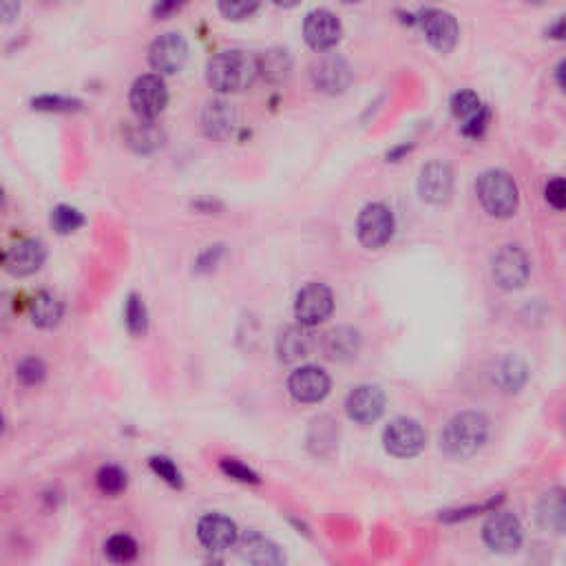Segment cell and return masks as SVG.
<instances>
[{
  "label": "cell",
  "instance_id": "cell-1",
  "mask_svg": "<svg viewBox=\"0 0 566 566\" xmlns=\"http://www.w3.org/2000/svg\"><path fill=\"white\" fill-rule=\"evenodd\" d=\"M489 438V418L483 412H461L445 425L440 447L452 458H469L485 447Z\"/></svg>",
  "mask_w": 566,
  "mask_h": 566
},
{
  "label": "cell",
  "instance_id": "cell-2",
  "mask_svg": "<svg viewBox=\"0 0 566 566\" xmlns=\"http://www.w3.org/2000/svg\"><path fill=\"white\" fill-rule=\"evenodd\" d=\"M260 75V58L246 51H221L208 62V82L220 93H237L251 87Z\"/></svg>",
  "mask_w": 566,
  "mask_h": 566
},
{
  "label": "cell",
  "instance_id": "cell-3",
  "mask_svg": "<svg viewBox=\"0 0 566 566\" xmlns=\"http://www.w3.org/2000/svg\"><path fill=\"white\" fill-rule=\"evenodd\" d=\"M476 195L485 211L498 220H507L518 211L520 195L514 177L505 171H485L476 182Z\"/></svg>",
  "mask_w": 566,
  "mask_h": 566
},
{
  "label": "cell",
  "instance_id": "cell-4",
  "mask_svg": "<svg viewBox=\"0 0 566 566\" xmlns=\"http://www.w3.org/2000/svg\"><path fill=\"white\" fill-rule=\"evenodd\" d=\"M396 221L385 204H368L356 220L359 242L369 251H378L394 237Z\"/></svg>",
  "mask_w": 566,
  "mask_h": 566
},
{
  "label": "cell",
  "instance_id": "cell-5",
  "mask_svg": "<svg viewBox=\"0 0 566 566\" xmlns=\"http://www.w3.org/2000/svg\"><path fill=\"white\" fill-rule=\"evenodd\" d=\"M383 445L387 454L396 458H414L425 449L427 434L414 418H394L383 431Z\"/></svg>",
  "mask_w": 566,
  "mask_h": 566
},
{
  "label": "cell",
  "instance_id": "cell-6",
  "mask_svg": "<svg viewBox=\"0 0 566 566\" xmlns=\"http://www.w3.org/2000/svg\"><path fill=\"white\" fill-rule=\"evenodd\" d=\"M128 105L137 118L155 120L168 105V91L159 74H146L133 82Z\"/></svg>",
  "mask_w": 566,
  "mask_h": 566
},
{
  "label": "cell",
  "instance_id": "cell-7",
  "mask_svg": "<svg viewBox=\"0 0 566 566\" xmlns=\"http://www.w3.org/2000/svg\"><path fill=\"white\" fill-rule=\"evenodd\" d=\"M531 264L524 255L523 248L505 246L493 255L492 260V277L498 288L502 290H520L527 283Z\"/></svg>",
  "mask_w": 566,
  "mask_h": 566
},
{
  "label": "cell",
  "instance_id": "cell-8",
  "mask_svg": "<svg viewBox=\"0 0 566 566\" xmlns=\"http://www.w3.org/2000/svg\"><path fill=\"white\" fill-rule=\"evenodd\" d=\"M483 540L496 554H511L518 551L524 540L523 523L514 514L507 511H493L492 518L483 527Z\"/></svg>",
  "mask_w": 566,
  "mask_h": 566
},
{
  "label": "cell",
  "instance_id": "cell-9",
  "mask_svg": "<svg viewBox=\"0 0 566 566\" xmlns=\"http://www.w3.org/2000/svg\"><path fill=\"white\" fill-rule=\"evenodd\" d=\"M334 310V294L325 283H307L299 290L294 299V316L299 323L319 325L321 321L328 319Z\"/></svg>",
  "mask_w": 566,
  "mask_h": 566
},
{
  "label": "cell",
  "instance_id": "cell-10",
  "mask_svg": "<svg viewBox=\"0 0 566 566\" xmlns=\"http://www.w3.org/2000/svg\"><path fill=\"white\" fill-rule=\"evenodd\" d=\"M449 106H452L454 118L462 124V136L474 137V140L483 137V133L489 127V120H492V113H489L487 105H483L478 93L467 91V89L454 93Z\"/></svg>",
  "mask_w": 566,
  "mask_h": 566
},
{
  "label": "cell",
  "instance_id": "cell-11",
  "mask_svg": "<svg viewBox=\"0 0 566 566\" xmlns=\"http://www.w3.org/2000/svg\"><path fill=\"white\" fill-rule=\"evenodd\" d=\"M189 58V44L182 34H164L149 47V62L159 75L180 74Z\"/></svg>",
  "mask_w": 566,
  "mask_h": 566
},
{
  "label": "cell",
  "instance_id": "cell-12",
  "mask_svg": "<svg viewBox=\"0 0 566 566\" xmlns=\"http://www.w3.org/2000/svg\"><path fill=\"white\" fill-rule=\"evenodd\" d=\"M416 22L421 25L427 43L440 53H449L458 43V22L452 13L440 9H425L418 13Z\"/></svg>",
  "mask_w": 566,
  "mask_h": 566
},
{
  "label": "cell",
  "instance_id": "cell-13",
  "mask_svg": "<svg viewBox=\"0 0 566 566\" xmlns=\"http://www.w3.org/2000/svg\"><path fill=\"white\" fill-rule=\"evenodd\" d=\"M330 376L325 369L316 368V365H306L290 374L288 378V392L297 403H321L325 396L330 394Z\"/></svg>",
  "mask_w": 566,
  "mask_h": 566
},
{
  "label": "cell",
  "instance_id": "cell-14",
  "mask_svg": "<svg viewBox=\"0 0 566 566\" xmlns=\"http://www.w3.org/2000/svg\"><path fill=\"white\" fill-rule=\"evenodd\" d=\"M345 412L359 425H372L385 412V394L376 385H359L347 394Z\"/></svg>",
  "mask_w": 566,
  "mask_h": 566
},
{
  "label": "cell",
  "instance_id": "cell-15",
  "mask_svg": "<svg viewBox=\"0 0 566 566\" xmlns=\"http://www.w3.org/2000/svg\"><path fill=\"white\" fill-rule=\"evenodd\" d=\"M341 20L332 12H328V9H316V12L307 13L306 22H303L306 43L314 51H328V49L337 47L338 40H341Z\"/></svg>",
  "mask_w": 566,
  "mask_h": 566
},
{
  "label": "cell",
  "instance_id": "cell-16",
  "mask_svg": "<svg viewBox=\"0 0 566 566\" xmlns=\"http://www.w3.org/2000/svg\"><path fill=\"white\" fill-rule=\"evenodd\" d=\"M312 82L319 91L330 93V96H337L343 93L352 82V69L341 56H330L319 58V60L312 65Z\"/></svg>",
  "mask_w": 566,
  "mask_h": 566
},
{
  "label": "cell",
  "instance_id": "cell-17",
  "mask_svg": "<svg viewBox=\"0 0 566 566\" xmlns=\"http://www.w3.org/2000/svg\"><path fill=\"white\" fill-rule=\"evenodd\" d=\"M44 257L47 252H44L43 244L35 239H20L4 252V270L13 277H29L43 268Z\"/></svg>",
  "mask_w": 566,
  "mask_h": 566
},
{
  "label": "cell",
  "instance_id": "cell-18",
  "mask_svg": "<svg viewBox=\"0 0 566 566\" xmlns=\"http://www.w3.org/2000/svg\"><path fill=\"white\" fill-rule=\"evenodd\" d=\"M418 193L430 204L449 202L454 193V171L443 162H431L423 167L418 177Z\"/></svg>",
  "mask_w": 566,
  "mask_h": 566
},
{
  "label": "cell",
  "instance_id": "cell-19",
  "mask_svg": "<svg viewBox=\"0 0 566 566\" xmlns=\"http://www.w3.org/2000/svg\"><path fill=\"white\" fill-rule=\"evenodd\" d=\"M198 538L208 551H226L237 545V527L221 514H208L199 518Z\"/></svg>",
  "mask_w": 566,
  "mask_h": 566
},
{
  "label": "cell",
  "instance_id": "cell-20",
  "mask_svg": "<svg viewBox=\"0 0 566 566\" xmlns=\"http://www.w3.org/2000/svg\"><path fill=\"white\" fill-rule=\"evenodd\" d=\"M536 518L542 529L564 536L566 533V489H551L542 493L536 507Z\"/></svg>",
  "mask_w": 566,
  "mask_h": 566
},
{
  "label": "cell",
  "instance_id": "cell-21",
  "mask_svg": "<svg viewBox=\"0 0 566 566\" xmlns=\"http://www.w3.org/2000/svg\"><path fill=\"white\" fill-rule=\"evenodd\" d=\"M312 345H314V341H312L307 325H288L277 337V356L283 363H297V361L310 354Z\"/></svg>",
  "mask_w": 566,
  "mask_h": 566
},
{
  "label": "cell",
  "instance_id": "cell-22",
  "mask_svg": "<svg viewBox=\"0 0 566 566\" xmlns=\"http://www.w3.org/2000/svg\"><path fill=\"white\" fill-rule=\"evenodd\" d=\"M122 133L127 144L131 146L133 151H137V153H153V151H158L164 142L162 128H159L153 120L137 118V115L136 120L124 124Z\"/></svg>",
  "mask_w": 566,
  "mask_h": 566
},
{
  "label": "cell",
  "instance_id": "cell-23",
  "mask_svg": "<svg viewBox=\"0 0 566 566\" xmlns=\"http://www.w3.org/2000/svg\"><path fill=\"white\" fill-rule=\"evenodd\" d=\"M237 554L251 564H282L285 560L279 547L260 533H246L237 538Z\"/></svg>",
  "mask_w": 566,
  "mask_h": 566
},
{
  "label": "cell",
  "instance_id": "cell-24",
  "mask_svg": "<svg viewBox=\"0 0 566 566\" xmlns=\"http://www.w3.org/2000/svg\"><path fill=\"white\" fill-rule=\"evenodd\" d=\"M361 350V334L354 328H334L325 334L323 352L332 361L354 359Z\"/></svg>",
  "mask_w": 566,
  "mask_h": 566
},
{
  "label": "cell",
  "instance_id": "cell-25",
  "mask_svg": "<svg viewBox=\"0 0 566 566\" xmlns=\"http://www.w3.org/2000/svg\"><path fill=\"white\" fill-rule=\"evenodd\" d=\"M338 445V427L330 416H319L307 430V447L316 456H330Z\"/></svg>",
  "mask_w": 566,
  "mask_h": 566
},
{
  "label": "cell",
  "instance_id": "cell-26",
  "mask_svg": "<svg viewBox=\"0 0 566 566\" xmlns=\"http://www.w3.org/2000/svg\"><path fill=\"white\" fill-rule=\"evenodd\" d=\"M529 378V369L524 365L523 359L518 356H505L500 363L496 365V372H493V383L500 387L502 392H520V387L527 383Z\"/></svg>",
  "mask_w": 566,
  "mask_h": 566
},
{
  "label": "cell",
  "instance_id": "cell-27",
  "mask_svg": "<svg viewBox=\"0 0 566 566\" xmlns=\"http://www.w3.org/2000/svg\"><path fill=\"white\" fill-rule=\"evenodd\" d=\"M29 316L38 328H56L62 319V303L51 292H38L29 303Z\"/></svg>",
  "mask_w": 566,
  "mask_h": 566
},
{
  "label": "cell",
  "instance_id": "cell-28",
  "mask_svg": "<svg viewBox=\"0 0 566 566\" xmlns=\"http://www.w3.org/2000/svg\"><path fill=\"white\" fill-rule=\"evenodd\" d=\"M204 127H206L208 136L221 137L233 127V111L224 102H211L204 113Z\"/></svg>",
  "mask_w": 566,
  "mask_h": 566
},
{
  "label": "cell",
  "instance_id": "cell-29",
  "mask_svg": "<svg viewBox=\"0 0 566 566\" xmlns=\"http://www.w3.org/2000/svg\"><path fill=\"white\" fill-rule=\"evenodd\" d=\"M96 483H97V489H100L105 496L115 498V496H120L124 489H127L128 476H127V471L122 469V467L106 465V467H102L100 471H97Z\"/></svg>",
  "mask_w": 566,
  "mask_h": 566
},
{
  "label": "cell",
  "instance_id": "cell-30",
  "mask_svg": "<svg viewBox=\"0 0 566 566\" xmlns=\"http://www.w3.org/2000/svg\"><path fill=\"white\" fill-rule=\"evenodd\" d=\"M124 321H127V330L133 337H144L149 330V314H146V306L137 294H131L127 301V310H124Z\"/></svg>",
  "mask_w": 566,
  "mask_h": 566
},
{
  "label": "cell",
  "instance_id": "cell-31",
  "mask_svg": "<svg viewBox=\"0 0 566 566\" xmlns=\"http://www.w3.org/2000/svg\"><path fill=\"white\" fill-rule=\"evenodd\" d=\"M260 74L270 82H282L290 74V58L285 51H268L260 58Z\"/></svg>",
  "mask_w": 566,
  "mask_h": 566
},
{
  "label": "cell",
  "instance_id": "cell-32",
  "mask_svg": "<svg viewBox=\"0 0 566 566\" xmlns=\"http://www.w3.org/2000/svg\"><path fill=\"white\" fill-rule=\"evenodd\" d=\"M137 551H140L137 542L131 536H124V533L111 536L105 545V554L113 562H131L137 558Z\"/></svg>",
  "mask_w": 566,
  "mask_h": 566
},
{
  "label": "cell",
  "instance_id": "cell-33",
  "mask_svg": "<svg viewBox=\"0 0 566 566\" xmlns=\"http://www.w3.org/2000/svg\"><path fill=\"white\" fill-rule=\"evenodd\" d=\"M82 224H84L82 213L75 211V208H71V206H58V208H53V213H51V229L56 230V233H60V235L75 233V230H78Z\"/></svg>",
  "mask_w": 566,
  "mask_h": 566
},
{
  "label": "cell",
  "instance_id": "cell-34",
  "mask_svg": "<svg viewBox=\"0 0 566 566\" xmlns=\"http://www.w3.org/2000/svg\"><path fill=\"white\" fill-rule=\"evenodd\" d=\"M16 376L22 385H40L44 381V376H47V365L40 359H35V356H31V359L20 361Z\"/></svg>",
  "mask_w": 566,
  "mask_h": 566
},
{
  "label": "cell",
  "instance_id": "cell-35",
  "mask_svg": "<svg viewBox=\"0 0 566 566\" xmlns=\"http://www.w3.org/2000/svg\"><path fill=\"white\" fill-rule=\"evenodd\" d=\"M261 0H220V12L229 20H244L260 9Z\"/></svg>",
  "mask_w": 566,
  "mask_h": 566
},
{
  "label": "cell",
  "instance_id": "cell-36",
  "mask_svg": "<svg viewBox=\"0 0 566 566\" xmlns=\"http://www.w3.org/2000/svg\"><path fill=\"white\" fill-rule=\"evenodd\" d=\"M502 500H505V498L498 496V498H492V500L483 502V505L465 507V509H456V511H445V514L440 516V520H445V523H458V520H467L476 514H483V511L485 514H489V511H496Z\"/></svg>",
  "mask_w": 566,
  "mask_h": 566
},
{
  "label": "cell",
  "instance_id": "cell-37",
  "mask_svg": "<svg viewBox=\"0 0 566 566\" xmlns=\"http://www.w3.org/2000/svg\"><path fill=\"white\" fill-rule=\"evenodd\" d=\"M151 469L159 476L162 480H167L171 487H182V474L180 469L175 467V462L168 461V458L158 456V458H151Z\"/></svg>",
  "mask_w": 566,
  "mask_h": 566
},
{
  "label": "cell",
  "instance_id": "cell-38",
  "mask_svg": "<svg viewBox=\"0 0 566 566\" xmlns=\"http://www.w3.org/2000/svg\"><path fill=\"white\" fill-rule=\"evenodd\" d=\"M221 471H224L226 476H230L233 480H239V483H251V485L260 483V476H257L251 467H246L239 461H233V458L221 461Z\"/></svg>",
  "mask_w": 566,
  "mask_h": 566
},
{
  "label": "cell",
  "instance_id": "cell-39",
  "mask_svg": "<svg viewBox=\"0 0 566 566\" xmlns=\"http://www.w3.org/2000/svg\"><path fill=\"white\" fill-rule=\"evenodd\" d=\"M34 109L38 111H75L80 109L78 100H69V97H60V96H40L35 97Z\"/></svg>",
  "mask_w": 566,
  "mask_h": 566
},
{
  "label": "cell",
  "instance_id": "cell-40",
  "mask_svg": "<svg viewBox=\"0 0 566 566\" xmlns=\"http://www.w3.org/2000/svg\"><path fill=\"white\" fill-rule=\"evenodd\" d=\"M545 198L551 208L555 211H566V177H555L547 184Z\"/></svg>",
  "mask_w": 566,
  "mask_h": 566
},
{
  "label": "cell",
  "instance_id": "cell-41",
  "mask_svg": "<svg viewBox=\"0 0 566 566\" xmlns=\"http://www.w3.org/2000/svg\"><path fill=\"white\" fill-rule=\"evenodd\" d=\"M186 0H158L153 7V13L155 18H168L173 16V13L177 12V9H182V4H184Z\"/></svg>",
  "mask_w": 566,
  "mask_h": 566
},
{
  "label": "cell",
  "instance_id": "cell-42",
  "mask_svg": "<svg viewBox=\"0 0 566 566\" xmlns=\"http://www.w3.org/2000/svg\"><path fill=\"white\" fill-rule=\"evenodd\" d=\"M0 12L7 22H12L16 18V13L20 12V0H0Z\"/></svg>",
  "mask_w": 566,
  "mask_h": 566
},
{
  "label": "cell",
  "instance_id": "cell-43",
  "mask_svg": "<svg viewBox=\"0 0 566 566\" xmlns=\"http://www.w3.org/2000/svg\"><path fill=\"white\" fill-rule=\"evenodd\" d=\"M549 35L554 40H566V13L564 16H560L558 20L549 27Z\"/></svg>",
  "mask_w": 566,
  "mask_h": 566
},
{
  "label": "cell",
  "instance_id": "cell-44",
  "mask_svg": "<svg viewBox=\"0 0 566 566\" xmlns=\"http://www.w3.org/2000/svg\"><path fill=\"white\" fill-rule=\"evenodd\" d=\"M555 82H558V87L566 93V60L555 66Z\"/></svg>",
  "mask_w": 566,
  "mask_h": 566
},
{
  "label": "cell",
  "instance_id": "cell-45",
  "mask_svg": "<svg viewBox=\"0 0 566 566\" xmlns=\"http://www.w3.org/2000/svg\"><path fill=\"white\" fill-rule=\"evenodd\" d=\"M275 4H279V7H294V4H299L301 0H273Z\"/></svg>",
  "mask_w": 566,
  "mask_h": 566
},
{
  "label": "cell",
  "instance_id": "cell-46",
  "mask_svg": "<svg viewBox=\"0 0 566 566\" xmlns=\"http://www.w3.org/2000/svg\"><path fill=\"white\" fill-rule=\"evenodd\" d=\"M343 3H361V0H343Z\"/></svg>",
  "mask_w": 566,
  "mask_h": 566
},
{
  "label": "cell",
  "instance_id": "cell-47",
  "mask_svg": "<svg viewBox=\"0 0 566 566\" xmlns=\"http://www.w3.org/2000/svg\"><path fill=\"white\" fill-rule=\"evenodd\" d=\"M529 3H542V0H529Z\"/></svg>",
  "mask_w": 566,
  "mask_h": 566
}]
</instances>
